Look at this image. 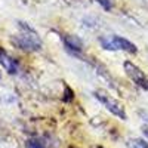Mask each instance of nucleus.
<instances>
[{"mask_svg": "<svg viewBox=\"0 0 148 148\" xmlns=\"http://www.w3.org/2000/svg\"><path fill=\"white\" fill-rule=\"evenodd\" d=\"M19 27L24 30V33L15 37L14 43L19 49H24V51H39L42 46V42L39 39V36H37V33L24 22H19Z\"/></svg>", "mask_w": 148, "mask_h": 148, "instance_id": "f257e3e1", "label": "nucleus"}, {"mask_svg": "<svg viewBox=\"0 0 148 148\" xmlns=\"http://www.w3.org/2000/svg\"><path fill=\"white\" fill-rule=\"evenodd\" d=\"M93 96L110 111L111 114L117 116V117L121 119V120H126V119H127V114H126L125 107H123L119 101H116L113 96H110L107 92H104V90H95V92H93Z\"/></svg>", "mask_w": 148, "mask_h": 148, "instance_id": "f03ea898", "label": "nucleus"}, {"mask_svg": "<svg viewBox=\"0 0 148 148\" xmlns=\"http://www.w3.org/2000/svg\"><path fill=\"white\" fill-rule=\"evenodd\" d=\"M123 67H125V71L127 74V77L135 84H138L139 88L144 89V90H148V76H145L144 71L136 64L130 62V61H126V62L123 64Z\"/></svg>", "mask_w": 148, "mask_h": 148, "instance_id": "7ed1b4c3", "label": "nucleus"}, {"mask_svg": "<svg viewBox=\"0 0 148 148\" xmlns=\"http://www.w3.org/2000/svg\"><path fill=\"white\" fill-rule=\"evenodd\" d=\"M62 42H64L65 49L73 55H79L83 51V43L77 36H64Z\"/></svg>", "mask_w": 148, "mask_h": 148, "instance_id": "20e7f679", "label": "nucleus"}, {"mask_svg": "<svg viewBox=\"0 0 148 148\" xmlns=\"http://www.w3.org/2000/svg\"><path fill=\"white\" fill-rule=\"evenodd\" d=\"M111 40H113L116 49H121V51H126V52H129V53H136V52H138L136 45H133L132 42H129L127 39H125V37L113 36V37H111Z\"/></svg>", "mask_w": 148, "mask_h": 148, "instance_id": "39448f33", "label": "nucleus"}, {"mask_svg": "<svg viewBox=\"0 0 148 148\" xmlns=\"http://www.w3.org/2000/svg\"><path fill=\"white\" fill-rule=\"evenodd\" d=\"M0 64H2L3 68H5L8 73H10V74H15V73L18 71L15 59H12L5 51H0Z\"/></svg>", "mask_w": 148, "mask_h": 148, "instance_id": "423d86ee", "label": "nucleus"}, {"mask_svg": "<svg viewBox=\"0 0 148 148\" xmlns=\"http://www.w3.org/2000/svg\"><path fill=\"white\" fill-rule=\"evenodd\" d=\"M99 43L104 49H107V51H117L113 40H111L110 37H99Z\"/></svg>", "mask_w": 148, "mask_h": 148, "instance_id": "0eeeda50", "label": "nucleus"}, {"mask_svg": "<svg viewBox=\"0 0 148 148\" xmlns=\"http://www.w3.org/2000/svg\"><path fill=\"white\" fill-rule=\"evenodd\" d=\"M65 96L62 98V99L65 101V102H70V101H73L74 99V92L71 90V88H68V86H65V93H64Z\"/></svg>", "mask_w": 148, "mask_h": 148, "instance_id": "6e6552de", "label": "nucleus"}, {"mask_svg": "<svg viewBox=\"0 0 148 148\" xmlns=\"http://www.w3.org/2000/svg\"><path fill=\"white\" fill-rule=\"evenodd\" d=\"M27 148H45V147L39 139H30L27 142Z\"/></svg>", "mask_w": 148, "mask_h": 148, "instance_id": "1a4fd4ad", "label": "nucleus"}, {"mask_svg": "<svg viewBox=\"0 0 148 148\" xmlns=\"http://www.w3.org/2000/svg\"><path fill=\"white\" fill-rule=\"evenodd\" d=\"M98 3H99L105 10H110L111 8H113V3H111V0H96Z\"/></svg>", "mask_w": 148, "mask_h": 148, "instance_id": "9d476101", "label": "nucleus"}, {"mask_svg": "<svg viewBox=\"0 0 148 148\" xmlns=\"http://www.w3.org/2000/svg\"><path fill=\"white\" fill-rule=\"evenodd\" d=\"M136 144H138V148H148V141L145 139H136Z\"/></svg>", "mask_w": 148, "mask_h": 148, "instance_id": "9b49d317", "label": "nucleus"}, {"mask_svg": "<svg viewBox=\"0 0 148 148\" xmlns=\"http://www.w3.org/2000/svg\"><path fill=\"white\" fill-rule=\"evenodd\" d=\"M142 132H144V135H145V136L148 138V127H145V126H144V127H142Z\"/></svg>", "mask_w": 148, "mask_h": 148, "instance_id": "f8f14e48", "label": "nucleus"}]
</instances>
